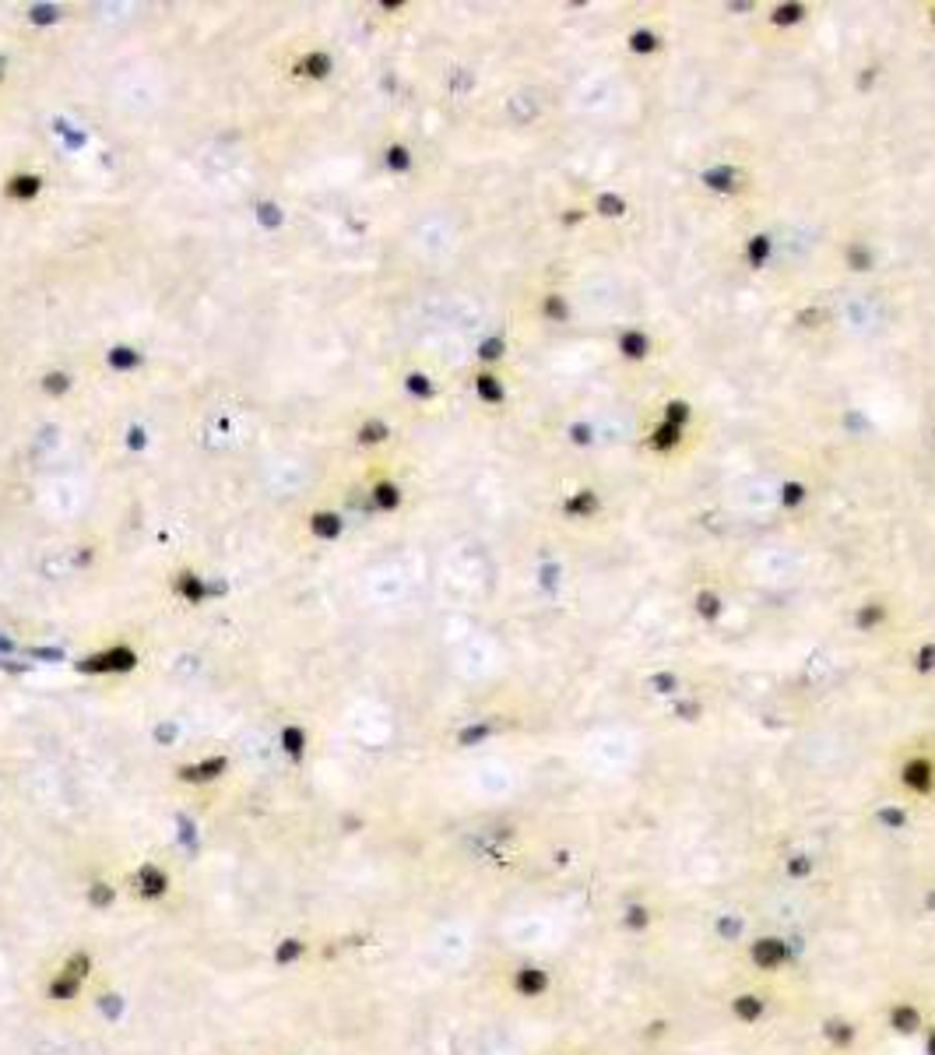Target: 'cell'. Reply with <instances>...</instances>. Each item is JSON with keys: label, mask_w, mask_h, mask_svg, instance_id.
<instances>
[{"label": "cell", "mask_w": 935, "mask_h": 1055, "mask_svg": "<svg viewBox=\"0 0 935 1055\" xmlns=\"http://www.w3.org/2000/svg\"><path fill=\"white\" fill-rule=\"evenodd\" d=\"M295 953H302V946H299V939H289V943H285V946H282V950H278V953H275V960H282V964H289V960H293Z\"/></svg>", "instance_id": "obj_3"}, {"label": "cell", "mask_w": 935, "mask_h": 1055, "mask_svg": "<svg viewBox=\"0 0 935 1055\" xmlns=\"http://www.w3.org/2000/svg\"><path fill=\"white\" fill-rule=\"evenodd\" d=\"M85 975H88V953H74L70 964H67L57 978L50 982V999H57V1002L74 999L78 996V989H81V982H85Z\"/></svg>", "instance_id": "obj_1"}, {"label": "cell", "mask_w": 935, "mask_h": 1055, "mask_svg": "<svg viewBox=\"0 0 935 1055\" xmlns=\"http://www.w3.org/2000/svg\"><path fill=\"white\" fill-rule=\"evenodd\" d=\"M145 901H159V897H166L170 893V873L166 869H159V866H152V862H145L141 869H137V886H134Z\"/></svg>", "instance_id": "obj_2"}]
</instances>
